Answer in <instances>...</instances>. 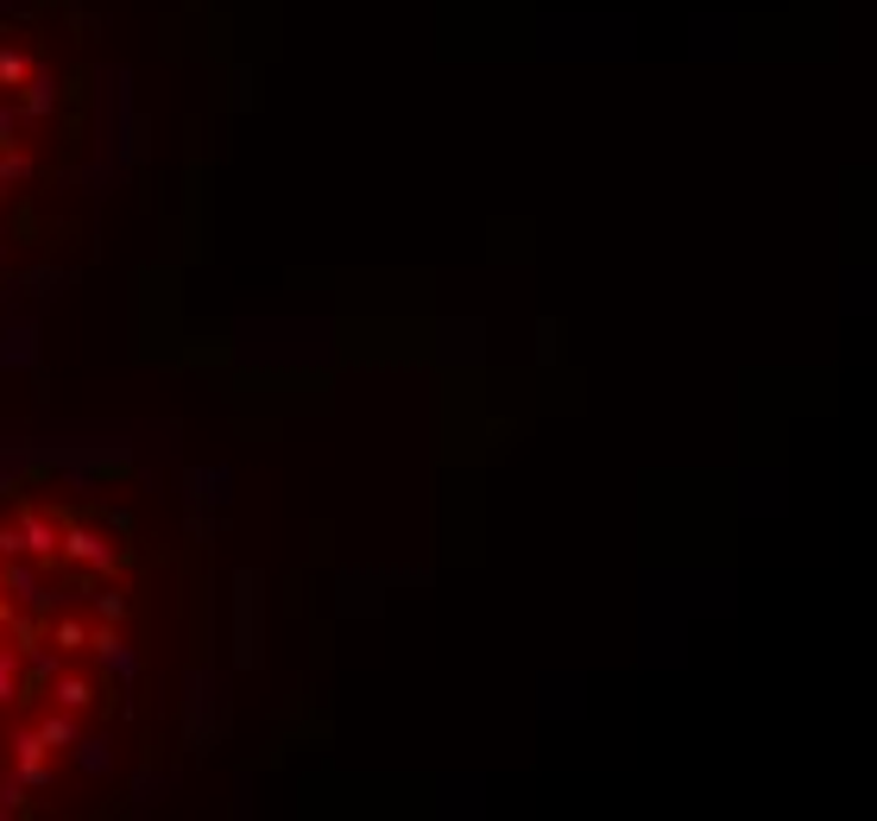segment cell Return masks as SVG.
I'll list each match as a JSON object with an SVG mask.
<instances>
[{"mask_svg": "<svg viewBox=\"0 0 877 821\" xmlns=\"http://www.w3.org/2000/svg\"><path fill=\"white\" fill-rule=\"evenodd\" d=\"M171 544L70 474L0 487V815L133 783L177 676Z\"/></svg>", "mask_w": 877, "mask_h": 821, "instance_id": "6da1fadb", "label": "cell"}, {"mask_svg": "<svg viewBox=\"0 0 877 821\" xmlns=\"http://www.w3.org/2000/svg\"><path fill=\"white\" fill-rule=\"evenodd\" d=\"M89 158V58L58 0H0V285L58 240Z\"/></svg>", "mask_w": 877, "mask_h": 821, "instance_id": "7a4b0ae2", "label": "cell"}]
</instances>
